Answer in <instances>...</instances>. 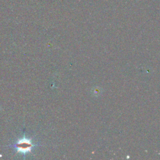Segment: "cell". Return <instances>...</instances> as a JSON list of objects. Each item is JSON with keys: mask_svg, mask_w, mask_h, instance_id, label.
<instances>
[{"mask_svg": "<svg viewBox=\"0 0 160 160\" xmlns=\"http://www.w3.org/2000/svg\"><path fill=\"white\" fill-rule=\"evenodd\" d=\"M34 145L32 143L31 139L26 138H23L21 139L18 140L13 146L16 148L18 153L26 154L31 152V149L34 147Z\"/></svg>", "mask_w": 160, "mask_h": 160, "instance_id": "obj_1", "label": "cell"}]
</instances>
